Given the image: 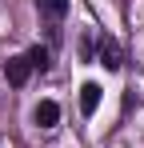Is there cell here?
I'll return each mask as SVG.
<instances>
[{
	"mask_svg": "<svg viewBox=\"0 0 144 148\" xmlns=\"http://www.w3.org/2000/svg\"><path fill=\"white\" fill-rule=\"evenodd\" d=\"M32 116H36V124H40V128H56V120H60V108H56L52 100H40Z\"/></svg>",
	"mask_w": 144,
	"mask_h": 148,
	"instance_id": "3",
	"label": "cell"
},
{
	"mask_svg": "<svg viewBox=\"0 0 144 148\" xmlns=\"http://www.w3.org/2000/svg\"><path fill=\"white\" fill-rule=\"evenodd\" d=\"M96 56H100V64H104L108 72H120V64H124V52H120V44L112 36H100V40H96Z\"/></svg>",
	"mask_w": 144,
	"mask_h": 148,
	"instance_id": "1",
	"label": "cell"
},
{
	"mask_svg": "<svg viewBox=\"0 0 144 148\" xmlns=\"http://www.w3.org/2000/svg\"><path fill=\"white\" fill-rule=\"evenodd\" d=\"M28 60H32V68L44 72V68H48V48H32V52H28Z\"/></svg>",
	"mask_w": 144,
	"mask_h": 148,
	"instance_id": "6",
	"label": "cell"
},
{
	"mask_svg": "<svg viewBox=\"0 0 144 148\" xmlns=\"http://www.w3.org/2000/svg\"><path fill=\"white\" fill-rule=\"evenodd\" d=\"M96 108H100V84H84V88H80V112L92 116Z\"/></svg>",
	"mask_w": 144,
	"mask_h": 148,
	"instance_id": "4",
	"label": "cell"
},
{
	"mask_svg": "<svg viewBox=\"0 0 144 148\" xmlns=\"http://www.w3.org/2000/svg\"><path fill=\"white\" fill-rule=\"evenodd\" d=\"M36 8L44 12L48 20H60V16L68 12V0H36Z\"/></svg>",
	"mask_w": 144,
	"mask_h": 148,
	"instance_id": "5",
	"label": "cell"
},
{
	"mask_svg": "<svg viewBox=\"0 0 144 148\" xmlns=\"http://www.w3.org/2000/svg\"><path fill=\"white\" fill-rule=\"evenodd\" d=\"M4 76H8V84H16V88H20L24 80L32 76V60H28V56H12V60L4 64Z\"/></svg>",
	"mask_w": 144,
	"mask_h": 148,
	"instance_id": "2",
	"label": "cell"
}]
</instances>
